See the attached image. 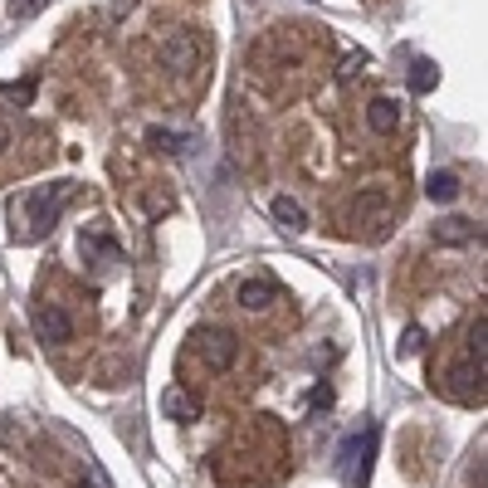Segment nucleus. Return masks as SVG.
I'll use <instances>...</instances> for the list:
<instances>
[{
	"label": "nucleus",
	"instance_id": "1",
	"mask_svg": "<svg viewBox=\"0 0 488 488\" xmlns=\"http://www.w3.org/2000/svg\"><path fill=\"white\" fill-rule=\"evenodd\" d=\"M195 352H201V361L211 371H230L235 357H240V337L230 327H201L195 332Z\"/></svg>",
	"mask_w": 488,
	"mask_h": 488
},
{
	"label": "nucleus",
	"instance_id": "2",
	"mask_svg": "<svg viewBox=\"0 0 488 488\" xmlns=\"http://www.w3.org/2000/svg\"><path fill=\"white\" fill-rule=\"evenodd\" d=\"M69 201V181H54V186H39L35 195H29V230H45L49 220L59 215V205Z\"/></svg>",
	"mask_w": 488,
	"mask_h": 488
},
{
	"label": "nucleus",
	"instance_id": "3",
	"mask_svg": "<svg viewBox=\"0 0 488 488\" xmlns=\"http://www.w3.org/2000/svg\"><path fill=\"white\" fill-rule=\"evenodd\" d=\"M161 59H166V69H176V74H195V64H201V45H195L191 29H176V35L161 45Z\"/></svg>",
	"mask_w": 488,
	"mask_h": 488
},
{
	"label": "nucleus",
	"instance_id": "4",
	"mask_svg": "<svg viewBox=\"0 0 488 488\" xmlns=\"http://www.w3.org/2000/svg\"><path fill=\"white\" fill-rule=\"evenodd\" d=\"M69 332H74V323L64 318V308H54V303H39L35 308V337L45 342V347H64Z\"/></svg>",
	"mask_w": 488,
	"mask_h": 488
},
{
	"label": "nucleus",
	"instance_id": "5",
	"mask_svg": "<svg viewBox=\"0 0 488 488\" xmlns=\"http://www.w3.org/2000/svg\"><path fill=\"white\" fill-rule=\"evenodd\" d=\"M352 215L371 225L367 240H386V230H391V205H386V195H381V191H367V195L357 201V211H352Z\"/></svg>",
	"mask_w": 488,
	"mask_h": 488
},
{
	"label": "nucleus",
	"instance_id": "6",
	"mask_svg": "<svg viewBox=\"0 0 488 488\" xmlns=\"http://www.w3.org/2000/svg\"><path fill=\"white\" fill-rule=\"evenodd\" d=\"M235 298H240V308H249V313H264V308L278 303V288L269 284V278H240Z\"/></svg>",
	"mask_w": 488,
	"mask_h": 488
},
{
	"label": "nucleus",
	"instance_id": "7",
	"mask_svg": "<svg viewBox=\"0 0 488 488\" xmlns=\"http://www.w3.org/2000/svg\"><path fill=\"white\" fill-rule=\"evenodd\" d=\"M450 391H454L459 401H469V406H474V401H484V371L474 367L469 357H464L459 367L450 371Z\"/></svg>",
	"mask_w": 488,
	"mask_h": 488
},
{
	"label": "nucleus",
	"instance_id": "8",
	"mask_svg": "<svg viewBox=\"0 0 488 488\" xmlns=\"http://www.w3.org/2000/svg\"><path fill=\"white\" fill-rule=\"evenodd\" d=\"M469 240H484V225L464 220V215H444L434 225V244H469Z\"/></svg>",
	"mask_w": 488,
	"mask_h": 488
},
{
	"label": "nucleus",
	"instance_id": "9",
	"mask_svg": "<svg viewBox=\"0 0 488 488\" xmlns=\"http://www.w3.org/2000/svg\"><path fill=\"white\" fill-rule=\"evenodd\" d=\"M147 147L161 152V157H186L195 147L191 132H176V128H147Z\"/></svg>",
	"mask_w": 488,
	"mask_h": 488
},
{
	"label": "nucleus",
	"instance_id": "10",
	"mask_svg": "<svg viewBox=\"0 0 488 488\" xmlns=\"http://www.w3.org/2000/svg\"><path fill=\"white\" fill-rule=\"evenodd\" d=\"M367 122H371V132H376V137H391V132L401 128V103L396 98H371Z\"/></svg>",
	"mask_w": 488,
	"mask_h": 488
},
{
	"label": "nucleus",
	"instance_id": "11",
	"mask_svg": "<svg viewBox=\"0 0 488 488\" xmlns=\"http://www.w3.org/2000/svg\"><path fill=\"white\" fill-rule=\"evenodd\" d=\"M128 371H132V361L122 357V352H112V357H103L98 367H93V386L112 391V386H122V381H128Z\"/></svg>",
	"mask_w": 488,
	"mask_h": 488
},
{
	"label": "nucleus",
	"instance_id": "12",
	"mask_svg": "<svg viewBox=\"0 0 488 488\" xmlns=\"http://www.w3.org/2000/svg\"><path fill=\"white\" fill-rule=\"evenodd\" d=\"M376 440H381V430H376V425H367V434L357 440L361 464L352 469V488H367V479H371V459H376Z\"/></svg>",
	"mask_w": 488,
	"mask_h": 488
},
{
	"label": "nucleus",
	"instance_id": "13",
	"mask_svg": "<svg viewBox=\"0 0 488 488\" xmlns=\"http://www.w3.org/2000/svg\"><path fill=\"white\" fill-rule=\"evenodd\" d=\"M274 220L284 225L288 235H303L308 230V211L294 201V195H278V201H274Z\"/></svg>",
	"mask_w": 488,
	"mask_h": 488
},
{
	"label": "nucleus",
	"instance_id": "14",
	"mask_svg": "<svg viewBox=\"0 0 488 488\" xmlns=\"http://www.w3.org/2000/svg\"><path fill=\"white\" fill-rule=\"evenodd\" d=\"M161 410H166V420H176V425H191L195 415H201V410H195V401L186 396L181 386H171V391L161 396Z\"/></svg>",
	"mask_w": 488,
	"mask_h": 488
},
{
	"label": "nucleus",
	"instance_id": "15",
	"mask_svg": "<svg viewBox=\"0 0 488 488\" xmlns=\"http://www.w3.org/2000/svg\"><path fill=\"white\" fill-rule=\"evenodd\" d=\"M425 195H430L434 205H450L454 195H459V176H454V171H430V181H425Z\"/></svg>",
	"mask_w": 488,
	"mask_h": 488
},
{
	"label": "nucleus",
	"instance_id": "16",
	"mask_svg": "<svg viewBox=\"0 0 488 488\" xmlns=\"http://www.w3.org/2000/svg\"><path fill=\"white\" fill-rule=\"evenodd\" d=\"M440 83V64L434 59H415L410 64V93H430Z\"/></svg>",
	"mask_w": 488,
	"mask_h": 488
},
{
	"label": "nucleus",
	"instance_id": "17",
	"mask_svg": "<svg viewBox=\"0 0 488 488\" xmlns=\"http://www.w3.org/2000/svg\"><path fill=\"white\" fill-rule=\"evenodd\" d=\"M5 103H15V108H29V103H35V74H25L20 83H5Z\"/></svg>",
	"mask_w": 488,
	"mask_h": 488
},
{
	"label": "nucleus",
	"instance_id": "18",
	"mask_svg": "<svg viewBox=\"0 0 488 488\" xmlns=\"http://www.w3.org/2000/svg\"><path fill=\"white\" fill-rule=\"evenodd\" d=\"M484 337H488V323H484V313H479V323L469 327V361L484 371Z\"/></svg>",
	"mask_w": 488,
	"mask_h": 488
},
{
	"label": "nucleus",
	"instance_id": "19",
	"mask_svg": "<svg viewBox=\"0 0 488 488\" xmlns=\"http://www.w3.org/2000/svg\"><path fill=\"white\" fill-rule=\"evenodd\" d=\"M420 347H425V327H406V332H401V342H396L401 357H415Z\"/></svg>",
	"mask_w": 488,
	"mask_h": 488
},
{
	"label": "nucleus",
	"instance_id": "20",
	"mask_svg": "<svg viewBox=\"0 0 488 488\" xmlns=\"http://www.w3.org/2000/svg\"><path fill=\"white\" fill-rule=\"evenodd\" d=\"M45 0H10V20H29Z\"/></svg>",
	"mask_w": 488,
	"mask_h": 488
},
{
	"label": "nucleus",
	"instance_id": "21",
	"mask_svg": "<svg viewBox=\"0 0 488 488\" xmlns=\"http://www.w3.org/2000/svg\"><path fill=\"white\" fill-rule=\"evenodd\" d=\"M357 69H367V54H352V59H347V69H342V79H352Z\"/></svg>",
	"mask_w": 488,
	"mask_h": 488
},
{
	"label": "nucleus",
	"instance_id": "22",
	"mask_svg": "<svg viewBox=\"0 0 488 488\" xmlns=\"http://www.w3.org/2000/svg\"><path fill=\"white\" fill-rule=\"evenodd\" d=\"M313 406H332V386H318L313 391Z\"/></svg>",
	"mask_w": 488,
	"mask_h": 488
}]
</instances>
